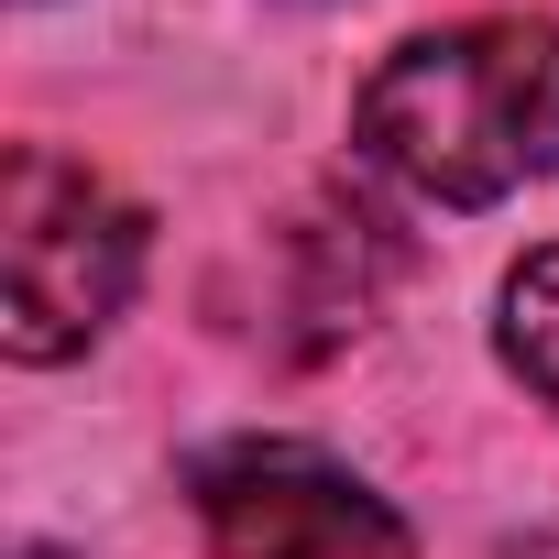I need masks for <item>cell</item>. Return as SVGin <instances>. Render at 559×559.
I'll use <instances>...</instances> for the list:
<instances>
[{"mask_svg": "<svg viewBox=\"0 0 559 559\" xmlns=\"http://www.w3.org/2000/svg\"><path fill=\"white\" fill-rule=\"evenodd\" d=\"M219 559H417L406 515L308 439H230L187 472Z\"/></svg>", "mask_w": 559, "mask_h": 559, "instance_id": "obj_3", "label": "cell"}, {"mask_svg": "<svg viewBox=\"0 0 559 559\" xmlns=\"http://www.w3.org/2000/svg\"><path fill=\"white\" fill-rule=\"evenodd\" d=\"M23 559H56V548H23Z\"/></svg>", "mask_w": 559, "mask_h": 559, "instance_id": "obj_5", "label": "cell"}, {"mask_svg": "<svg viewBox=\"0 0 559 559\" xmlns=\"http://www.w3.org/2000/svg\"><path fill=\"white\" fill-rule=\"evenodd\" d=\"M352 143L428 209H493L559 176V23L493 12L395 45L352 99Z\"/></svg>", "mask_w": 559, "mask_h": 559, "instance_id": "obj_1", "label": "cell"}, {"mask_svg": "<svg viewBox=\"0 0 559 559\" xmlns=\"http://www.w3.org/2000/svg\"><path fill=\"white\" fill-rule=\"evenodd\" d=\"M493 341H504V362L548 395V417H559V241L548 252H526L515 274H504V319H493Z\"/></svg>", "mask_w": 559, "mask_h": 559, "instance_id": "obj_4", "label": "cell"}, {"mask_svg": "<svg viewBox=\"0 0 559 559\" xmlns=\"http://www.w3.org/2000/svg\"><path fill=\"white\" fill-rule=\"evenodd\" d=\"M143 286V209L67 165L56 143H23L0 176V341L12 362L88 352Z\"/></svg>", "mask_w": 559, "mask_h": 559, "instance_id": "obj_2", "label": "cell"}]
</instances>
